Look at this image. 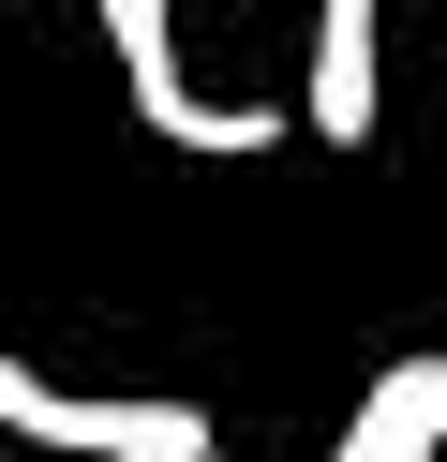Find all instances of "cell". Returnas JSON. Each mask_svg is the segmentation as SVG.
Returning a JSON list of instances; mask_svg holds the SVG:
<instances>
[{
  "instance_id": "cell-1",
  "label": "cell",
  "mask_w": 447,
  "mask_h": 462,
  "mask_svg": "<svg viewBox=\"0 0 447 462\" xmlns=\"http://www.w3.org/2000/svg\"><path fill=\"white\" fill-rule=\"evenodd\" d=\"M0 432L60 448V462H224L194 402H164V388H45L30 358H0Z\"/></svg>"
},
{
  "instance_id": "cell-2",
  "label": "cell",
  "mask_w": 447,
  "mask_h": 462,
  "mask_svg": "<svg viewBox=\"0 0 447 462\" xmlns=\"http://www.w3.org/2000/svg\"><path fill=\"white\" fill-rule=\"evenodd\" d=\"M89 15H105L119 90H135V120L164 134V150H209V164L284 150V105H194V75H179V0H89Z\"/></svg>"
},
{
  "instance_id": "cell-3",
  "label": "cell",
  "mask_w": 447,
  "mask_h": 462,
  "mask_svg": "<svg viewBox=\"0 0 447 462\" xmlns=\"http://www.w3.org/2000/svg\"><path fill=\"white\" fill-rule=\"evenodd\" d=\"M298 120H313L328 150H373V120H387V31H373V0H313V75H298Z\"/></svg>"
},
{
  "instance_id": "cell-4",
  "label": "cell",
  "mask_w": 447,
  "mask_h": 462,
  "mask_svg": "<svg viewBox=\"0 0 447 462\" xmlns=\"http://www.w3.org/2000/svg\"><path fill=\"white\" fill-rule=\"evenodd\" d=\"M328 462H447V358H387Z\"/></svg>"
}]
</instances>
